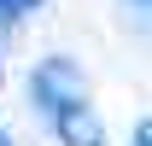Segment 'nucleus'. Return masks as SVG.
<instances>
[{
	"mask_svg": "<svg viewBox=\"0 0 152 146\" xmlns=\"http://www.w3.org/2000/svg\"><path fill=\"white\" fill-rule=\"evenodd\" d=\"M47 123L64 146H105V123H99V111L88 105V93H70V99H58L47 105Z\"/></svg>",
	"mask_w": 152,
	"mask_h": 146,
	"instance_id": "nucleus-1",
	"label": "nucleus"
},
{
	"mask_svg": "<svg viewBox=\"0 0 152 146\" xmlns=\"http://www.w3.org/2000/svg\"><path fill=\"white\" fill-rule=\"evenodd\" d=\"M129 146H152V123H140V128H134V134H129Z\"/></svg>",
	"mask_w": 152,
	"mask_h": 146,
	"instance_id": "nucleus-4",
	"label": "nucleus"
},
{
	"mask_svg": "<svg viewBox=\"0 0 152 146\" xmlns=\"http://www.w3.org/2000/svg\"><path fill=\"white\" fill-rule=\"evenodd\" d=\"M29 88H35V105H41V111H47V105H58V99H70V93H88L70 58H47V64L35 70V82H29Z\"/></svg>",
	"mask_w": 152,
	"mask_h": 146,
	"instance_id": "nucleus-2",
	"label": "nucleus"
},
{
	"mask_svg": "<svg viewBox=\"0 0 152 146\" xmlns=\"http://www.w3.org/2000/svg\"><path fill=\"white\" fill-rule=\"evenodd\" d=\"M0 146H12V134H6V128H0Z\"/></svg>",
	"mask_w": 152,
	"mask_h": 146,
	"instance_id": "nucleus-5",
	"label": "nucleus"
},
{
	"mask_svg": "<svg viewBox=\"0 0 152 146\" xmlns=\"http://www.w3.org/2000/svg\"><path fill=\"white\" fill-rule=\"evenodd\" d=\"M41 0H0V23H18L23 12H35Z\"/></svg>",
	"mask_w": 152,
	"mask_h": 146,
	"instance_id": "nucleus-3",
	"label": "nucleus"
}]
</instances>
